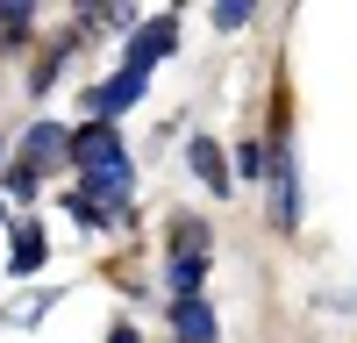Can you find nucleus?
Returning a JSON list of instances; mask_svg holds the SVG:
<instances>
[{"label": "nucleus", "instance_id": "f257e3e1", "mask_svg": "<svg viewBox=\"0 0 357 343\" xmlns=\"http://www.w3.org/2000/svg\"><path fill=\"white\" fill-rule=\"evenodd\" d=\"M72 158L86 165V186H93L100 208H122V200H129L136 165L122 158V136H114V129H79V136H72Z\"/></svg>", "mask_w": 357, "mask_h": 343}, {"label": "nucleus", "instance_id": "f03ea898", "mask_svg": "<svg viewBox=\"0 0 357 343\" xmlns=\"http://www.w3.org/2000/svg\"><path fill=\"white\" fill-rule=\"evenodd\" d=\"M65 158H72V136L57 129V122H36V129L22 136V165L8 172V193H22V200H29V193H36V179H50Z\"/></svg>", "mask_w": 357, "mask_h": 343}, {"label": "nucleus", "instance_id": "7ed1b4c3", "mask_svg": "<svg viewBox=\"0 0 357 343\" xmlns=\"http://www.w3.org/2000/svg\"><path fill=\"white\" fill-rule=\"evenodd\" d=\"M264 165H272V222H279V229H293V222H301V179H293V143L279 136Z\"/></svg>", "mask_w": 357, "mask_h": 343}, {"label": "nucleus", "instance_id": "20e7f679", "mask_svg": "<svg viewBox=\"0 0 357 343\" xmlns=\"http://www.w3.org/2000/svg\"><path fill=\"white\" fill-rule=\"evenodd\" d=\"M172 43H178V22H172V15H158L151 29H136V36H129V72H143V79H151V65H158Z\"/></svg>", "mask_w": 357, "mask_h": 343}, {"label": "nucleus", "instance_id": "39448f33", "mask_svg": "<svg viewBox=\"0 0 357 343\" xmlns=\"http://www.w3.org/2000/svg\"><path fill=\"white\" fill-rule=\"evenodd\" d=\"M172 329H178V343H215V314H207L200 294H186V300H172Z\"/></svg>", "mask_w": 357, "mask_h": 343}, {"label": "nucleus", "instance_id": "423d86ee", "mask_svg": "<svg viewBox=\"0 0 357 343\" xmlns=\"http://www.w3.org/2000/svg\"><path fill=\"white\" fill-rule=\"evenodd\" d=\"M136 93H143V72H114L107 86H93V93H86V107H93V114H122Z\"/></svg>", "mask_w": 357, "mask_h": 343}, {"label": "nucleus", "instance_id": "0eeeda50", "mask_svg": "<svg viewBox=\"0 0 357 343\" xmlns=\"http://www.w3.org/2000/svg\"><path fill=\"white\" fill-rule=\"evenodd\" d=\"M193 172H200L215 193H229V158H222V143H215V136H193Z\"/></svg>", "mask_w": 357, "mask_h": 343}, {"label": "nucleus", "instance_id": "6e6552de", "mask_svg": "<svg viewBox=\"0 0 357 343\" xmlns=\"http://www.w3.org/2000/svg\"><path fill=\"white\" fill-rule=\"evenodd\" d=\"M43 250H50V243H43V222H22V229H15V272H36Z\"/></svg>", "mask_w": 357, "mask_h": 343}, {"label": "nucleus", "instance_id": "1a4fd4ad", "mask_svg": "<svg viewBox=\"0 0 357 343\" xmlns=\"http://www.w3.org/2000/svg\"><path fill=\"white\" fill-rule=\"evenodd\" d=\"M172 294H200V257H172Z\"/></svg>", "mask_w": 357, "mask_h": 343}, {"label": "nucleus", "instance_id": "9d476101", "mask_svg": "<svg viewBox=\"0 0 357 343\" xmlns=\"http://www.w3.org/2000/svg\"><path fill=\"white\" fill-rule=\"evenodd\" d=\"M72 215H79L86 229H107V222H114V208H100L93 193H72Z\"/></svg>", "mask_w": 357, "mask_h": 343}, {"label": "nucleus", "instance_id": "9b49d317", "mask_svg": "<svg viewBox=\"0 0 357 343\" xmlns=\"http://www.w3.org/2000/svg\"><path fill=\"white\" fill-rule=\"evenodd\" d=\"M129 15H136V8H79L86 29H129Z\"/></svg>", "mask_w": 357, "mask_h": 343}, {"label": "nucleus", "instance_id": "f8f14e48", "mask_svg": "<svg viewBox=\"0 0 357 343\" xmlns=\"http://www.w3.org/2000/svg\"><path fill=\"white\" fill-rule=\"evenodd\" d=\"M236 172H243V179H264V143H243V151H236Z\"/></svg>", "mask_w": 357, "mask_h": 343}, {"label": "nucleus", "instance_id": "ddd939ff", "mask_svg": "<svg viewBox=\"0 0 357 343\" xmlns=\"http://www.w3.org/2000/svg\"><path fill=\"white\" fill-rule=\"evenodd\" d=\"M250 15H257V8H250V0H222V8H215V22H222V29H243Z\"/></svg>", "mask_w": 357, "mask_h": 343}, {"label": "nucleus", "instance_id": "4468645a", "mask_svg": "<svg viewBox=\"0 0 357 343\" xmlns=\"http://www.w3.org/2000/svg\"><path fill=\"white\" fill-rule=\"evenodd\" d=\"M107 343H143V336H136V329H114V336H107Z\"/></svg>", "mask_w": 357, "mask_h": 343}, {"label": "nucleus", "instance_id": "2eb2a0df", "mask_svg": "<svg viewBox=\"0 0 357 343\" xmlns=\"http://www.w3.org/2000/svg\"><path fill=\"white\" fill-rule=\"evenodd\" d=\"M0 158H8V151H0Z\"/></svg>", "mask_w": 357, "mask_h": 343}]
</instances>
